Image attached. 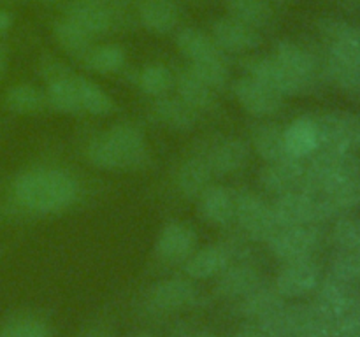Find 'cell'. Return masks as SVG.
<instances>
[{"label":"cell","instance_id":"e0dca14e","mask_svg":"<svg viewBox=\"0 0 360 337\" xmlns=\"http://www.w3.org/2000/svg\"><path fill=\"white\" fill-rule=\"evenodd\" d=\"M199 214L213 225H227L236 218V195L224 186H207L199 195Z\"/></svg>","mask_w":360,"mask_h":337},{"label":"cell","instance_id":"7402d4cb","mask_svg":"<svg viewBox=\"0 0 360 337\" xmlns=\"http://www.w3.org/2000/svg\"><path fill=\"white\" fill-rule=\"evenodd\" d=\"M139 20L153 34H169L178 23V9L167 0H141Z\"/></svg>","mask_w":360,"mask_h":337},{"label":"cell","instance_id":"4dcf8cb0","mask_svg":"<svg viewBox=\"0 0 360 337\" xmlns=\"http://www.w3.org/2000/svg\"><path fill=\"white\" fill-rule=\"evenodd\" d=\"M84 65L97 74H112L125 63V53L116 44H102L90 48L83 55Z\"/></svg>","mask_w":360,"mask_h":337},{"label":"cell","instance_id":"4fadbf2b","mask_svg":"<svg viewBox=\"0 0 360 337\" xmlns=\"http://www.w3.org/2000/svg\"><path fill=\"white\" fill-rule=\"evenodd\" d=\"M195 242V232L188 225L172 221V223H167L162 228L155 251H157L158 258H162L164 262L178 263L192 255Z\"/></svg>","mask_w":360,"mask_h":337},{"label":"cell","instance_id":"ffe728a7","mask_svg":"<svg viewBox=\"0 0 360 337\" xmlns=\"http://www.w3.org/2000/svg\"><path fill=\"white\" fill-rule=\"evenodd\" d=\"M283 136L290 157L304 160L319 150V130L313 118H297L283 130Z\"/></svg>","mask_w":360,"mask_h":337},{"label":"cell","instance_id":"f1b7e54d","mask_svg":"<svg viewBox=\"0 0 360 337\" xmlns=\"http://www.w3.org/2000/svg\"><path fill=\"white\" fill-rule=\"evenodd\" d=\"M53 32H55V39L60 48L65 49L67 53H72V55L83 56L90 49L91 39H94V35L88 34L81 25H77L76 21L67 16L56 21Z\"/></svg>","mask_w":360,"mask_h":337},{"label":"cell","instance_id":"f5cc1de1","mask_svg":"<svg viewBox=\"0 0 360 337\" xmlns=\"http://www.w3.org/2000/svg\"><path fill=\"white\" fill-rule=\"evenodd\" d=\"M280 2H285V0H280Z\"/></svg>","mask_w":360,"mask_h":337},{"label":"cell","instance_id":"b9f144b4","mask_svg":"<svg viewBox=\"0 0 360 337\" xmlns=\"http://www.w3.org/2000/svg\"><path fill=\"white\" fill-rule=\"evenodd\" d=\"M0 332L6 337H51V330L39 319H20L9 323Z\"/></svg>","mask_w":360,"mask_h":337},{"label":"cell","instance_id":"8fae6325","mask_svg":"<svg viewBox=\"0 0 360 337\" xmlns=\"http://www.w3.org/2000/svg\"><path fill=\"white\" fill-rule=\"evenodd\" d=\"M234 93L243 109L252 116L273 114L283 104V95L252 76L239 79L234 86Z\"/></svg>","mask_w":360,"mask_h":337},{"label":"cell","instance_id":"7dc6e473","mask_svg":"<svg viewBox=\"0 0 360 337\" xmlns=\"http://www.w3.org/2000/svg\"><path fill=\"white\" fill-rule=\"evenodd\" d=\"M193 337H217L214 333H210V332H200V333H195Z\"/></svg>","mask_w":360,"mask_h":337},{"label":"cell","instance_id":"5b68a950","mask_svg":"<svg viewBox=\"0 0 360 337\" xmlns=\"http://www.w3.org/2000/svg\"><path fill=\"white\" fill-rule=\"evenodd\" d=\"M319 230L315 225H295L280 227L276 234L267 241L271 251L285 262L309 258L313 249L319 244Z\"/></svg>","mask_w":360,"mask_h":337},{"label":"cell","instance_id":"f907efd6","mask_svg":"<svg viewBox=\"0 0 360 337\" xmlns=\"http://www.w3.org/2000/svg\"><path fill=\"white\" fill-rule=\"evenodd\" d=\"M41 2H51V0H41Z\"/></svg>","mask_w":360,"mask_h":337},{"label":"cell","instance_id":"bcb514c9","mask_svg":"<svg viewBox=\"0 0 360 337\" xmlns=\"http://www.w3.org/2000/svg\"><path fill=\"white\" fill-rule=\"evenodd\" d=\"M4 74H6V56H4V49L0 48V81H2Z\"/></svg>","mask_w":360,"mask_h":337},{"label":"cell","instance_id":"ba28073f","mask_svg":"<svg viewBox=\"0 0 360 337\" xmlns=\"http://www.w3.org/2000/svg\"><path fill=\"white\" fill-rule=\"evenodd\" d=\"M65 13L67 18L81 25L94 37L111 30L118 16L111 0H76L67 7Z\"/></svg>","mask_w":360,"mask_h":337},{"label":"cell","instance_id":"816d5d0a","mask_svg":"<svg viewBox=\"0 0 360 337\" xmlns=\"http://www.w3.org/2000/svg\"><path fill=\"white\" fill-rule=\"evenodd\" d=\"M167 2H174L176 4V0H167Z\"/></svg>","mask_w":360,"mask_h":337},{"label":"cell","instance_id":"277c9868","mask_svg":"<svg viewBox=\"0 0 360 337\" xmlns=\"http://www.w3.org/2000/svg\"><path fill=\"white\" fill-rule=\"evenodd\" d=\"M273 213L280 227L315 225L316 221L329 218L319 197H313L301 190L280 195L273 206Z\"/></svg>","mask_w":360,"mask_h":337},{"label":"cell","instance_id":"44dd1931","mask_svg":"<svg viewBox=\"0 0 360 337\" xmlns=\"http://www.w3.org/2000/svg\"><path fill=\"white\" fill-rule=\"evenodd\" d=\"M248 157L250 151L245 140L227 139L211 150V153L207 154V161H210L213 172L232 174V172H238L245 167Z\"/></svg>","mask_w":360,"mask_h":337},{"label":"cell","instance_id":"ab89813d","mask_svg":"<svg viewBox=\"0 0 360 337\" xmlns=\"http://www.w3.org/2000/svg\"><path fill=\"white\" fill-rule=\"evenodd\" d=\"M330 276L347 284L360 281V251H343L341 249L330 267Z\"/></svg>","mask_w":360,"mask_h":337},{"label":"cell","instance_id":"f6af8a7d","mask_svg":"<svg viewBox=\"0 0 360 337\" xmlns=\"http://www.w3.org/2000/svg\"><path fill=\"white\" fill-rule=\"evenodd\" d=\"M11 25H13V16H11V13L0 9V34H6L11 28Z\"/></svg>","mask_w":360,"mask_h":337},{"label":"cell","instance_id":"cb8c5ba5","mask_svg":"<svg viewBox=\"0 0 360 337\" xmlns=\"http://www.w3.org/2000/svg\"><path fill=\"white\" fill-rule=\"evenodd\" d=\"M283 304L285 297L278 291L276 286H267V284L260 283L255 290L241 298V312L248 318L260 322Z\"/></svg>","mask_w":360,"mask_h":337},{"label":"cell","instance_id":"ee69618b","mask_svg":"<svg viewBox=\"0 0 360 337\" xmlns=\"http://www.w3.org/2000/svg\"><path fill=\"white\" fill-rule=\"evenodd\" d=\"M234 337H269L259 325H248L239 330Z\"/></svg>","mask_w":360,"mask_h":337},{"label":"cell","instance_id":"9c48e42d","mask_svg":"<svg viewBox=\"0 0 360 337\" xmlns=\"http://www.w3.org/2000/svg\"><path fill=\"white\" fill-rule=\"evenodd\" d=\"M320 284V269L311 258L294 260L278 274L274 286L285 298H297L311 293Z\"/></svg>","mask_w":360,"mask_h":337},{"label":"cell","instance_id":"d590c367","mask_svg":"<svg viewBox=\"0 0 360 337\" xmlns=\"http://www.w3.org/2000/svg\"><path fill=\"white\" fill-rule=\"evenodd\" d=\"M77 84H79L81 111H86L90 114H108V112H111L112 100L97 84L84 79V77H77Z\"/></svg>","mask_w":360,"mask_h":337},{"label":"cell","instance_id":"74e56055","mask_svg":"<svg viewBox=\"0 0 360 337\" xmlns=\"http://www.w3.org/2000/svg\"><path fill=\"white\" fill-rule=\"evenodd\" d=\"M330 79L336 83L338 88L348 91V93H359L360 91V67L354 63L343 62L329 56V67H327Z\"/></svg>","mask_w":360,"mask_h":337},{"label":"cell","instance_id":"ac0fdd59","mask_svg":"<svg viewBox=\"0 0 360 337\" xmlns=\"http://www.w3.org/2000/svg\"><path fill=\"white\" fill-rule=\"evenodd\" d=\"M231 253L227 246H207L202 248L200 251L192 253L186 258L185 263V272L188 274L192 279H207L221 270L227 265H231Z\"/></svg>","mask_w":360,"mask_h":337},{"label":"cell","instance_id":"484cf974","mask_svg":"<svg viewBox=\"0 0 360 337\" xmlns=\"http://www.w3.org/2000/svg\"><path fill=\"white\" fill-rule=\"evenodd\" d=\"M274 58H276L281 65L287 67L290 72H294L299 79L304 81L306 84L311 83L313 76H315L316 63L315 58H313L306 49H302L301 46L288 41L280 42L276 48V53H274Z\"/></svg>","mask_w":360,"mask_h":337},{"label":"cell","instance_id":"836d02e7","mask_svg":"<svg viewBox=\"0 0 360 337\" xmlns=\"http://www.w3.org/2000/svg\"><path fill=\"white\" fill-rule=\"evenodd\" d=\"M178 95L185 104L193 109H204L213 102V90L190 70H185L178 76Z\"/></svg>","mask_w":360,"mask_h":337},{"label":"cell","instance_id":"d6986e66","mask_svg":"<svg viewBox=\"0 0 360 337\" xmlns=\"http://www.w3.org/2000/svg\"><path fill=\"white\" fill-rule=\"evenodd\" d=\"M323 30L330 41L329 56L360 67V28L341 21H329Z\"/></svg>","mask_w":360,"mask_h":337},{"label":"cell","instance_id":"e575fe53","mask_svg":"<svg viewBox=\"0 0 360 337\" xmlns=\"http://www.w3.org/2000/svg\"><path fill=\"white\" fill-rule=\"evenodd\" d=\"M227 9L234 20L253 28L266 25L271 18V7L267 0H227Z\"/></svg>","mask_w":360,"mask_h":337},{"label":"cell","instance_id":"d4e9b609","mask_svg":"<svg viewBox=\"0 0 360 337\" xmlns=\"http://www.w3.org/2000/svg\"><path fill=\"white\" fill-rule=\"evenodd\" d=\"M213 168L207 157H193L181 165L178 174V186L185 197H199L210 186Z\"/></svg>","mask_w":360,"mask_h":337},{"label":"cell","instance_id":"f35d334b","mask_svg":"<svg viewBox=\"0 0 360 337\" xmlns=\"http://www.w3.org/2000/svg\"><path fill=\"white\" fill-rule=\"evenodd\" d=\"M139 86L144 93L151 95V97H160V95H165L171 90L172 76L167 67L148 65L141 72Z\"/></svg>","mask_w":360,"mask_h":337},{"label":"cell","instance_id":"f546056e","mask_svg":"<svg viewBox=\"0 0 360 337\" xmlns=\"http://www.w3.org/2000/svg\"><path fill=\"white\" fill-rule=\"evenodd\" d=\"M253 146L255 151L266 161H276L290 157L285 146L283 130L278 125H262L253 133Z\"/></svg>","mask_w":360,"mask_h":337},{"label":"cell","instance_id":"30bf717a","mask_svg":"<svg viewBox=\"0 0 360 337\" xmlns=\"http://www.w3.org/2000/svg\"><path fill=\"white\" fill-rule=\"evenodd\" d=\"M306 164L302 158L287 157L276 161H267L266 167L260 171V183L271 193L299 192L304 179Z\"/></svg>","mask_w":360,"mask_h":337},{"label":"cell","instance_id":"8992f818","mask_svg":"<svg viewBox=\"0 0 360 337\" xmlns=\"http://www.w3.org/2000/svg\"><path fill=\"white\" fill-rule=\"evenodd\" d=\"M316 288H319V291H316V298L311 305L316 315L320 316V319L329 326L336 323L341 316L347 315L360 300L352 291V284L343 283L333 276Z\"/></svg>","mask_w":360,"mask_h":337},{"label":"cell","instance_id":"5bb4252c","mask_svg":"<svg viewBox=\"0 0 360 337\" xmlns=\"http://www.w3.org/2000/svg\"><path fill=\"white\" fill-rule=\"evenodd\" d=\"M250 76L273 88L280 95H297L308 86L304 81L299 79L287 67L281 65L274 56L273 58H262L253 62L250 65Z\"/></svg>","mask_w":360,"mask_h":337},{"label":"cell","instance_id":"52a82bcc","mask_svg":"<svg viewBox=\"0 0 360 337\" xmlns=\"http://www.w3.org/2000/svg\"><path fill=\"white\" fill-rule=\"evenodd\" d=\"M320 316L313 309V305H287L271 312L264 319L257 322V325L269 337H297L302 330L308 329Z\"/></svg>","mask_w":360,"mask_h":337},{"label":"cell","instance_id":"60d3db41","mask_svg":"<svg viewBox=\"0 0 360 337\" xmlns=\"http://www.w3.org/2000/svg\"><path fill=\"white\" fill-rule=\"evenodd\" d=\"M333 239L343 251H360V220L341 218L334 225Z\"/></svg>","mask_w":360,"mask_h":337},{"label":"cell","instance_id":"83f0119b","mask_svg":"<svg viewBox=\"0 0 360 337\" xmlns=\"http://www.w3.org/2000/svg\"><path fill=\"white\" fill-rule=\"evenodd\" d=\"M178 48L192 62L207 58H221V49L213 37L195 28H185L178 34Z\"/></svg>","mask_w":360,"mask_h":337},{"label":"cell","instance_id":"6da1fadb","mask_svg":"<svg viewBox=\"0 0 360 337\" xmlns=\"http://www.w3.org/2000/svg\"><path fill=\"white\" fill-rule=\"evenodd\" d=\"M13 195L21 207L35 213H56L74 202L77 185L56 168H32L16 178Z\"/></svg>","mask_w":360,"mask_h":337},{"label":"cell","instance_id":"681fc988","mask_svg":"<svg viewBox=\"0 0 360 337\" xmlns=\"http://www.w3.org/2000/svg\"><path fill=\"white\" fill-rule=\"evenodd\" d=\"M88 337H108V336H101V333H94V336H88Z\"/></svg>","mask_w":360,"mask_h":337},{"label":"cell","instance_id":"7c38bea8","mask_svg":"<svg viewBox=\"0 0 360 337\" xmlns=\"http://www.w3.org/2000/svg\"><path fill=\"white\" fill-rule=\"evenodd\" d=\"M195 286L183 277L158 281L148 293V305L153 311L171 312L186 308L195 300Z\"/></svg>","mask_w":360,"mask_h":337},{"label":"cell","instance_id":"3957f363","mask_svg":"<svg viewBox=\"0 0 360 337\" xmlns=\"http://www.w3.org/2000/svg\"><path fill=\"white\" fill-rule=\"evenodd\" d=\"M236 218L243 230L257 241H269L280 228L273 207L253 193L236 195Z\"/></svg>","mask_w":360,"mask_h":337},{"label":"cell","instance_id":"db71d44e","mask_svg":"<svg viewBox=\"0 0 360 337\" xmlns=\"http://www.w3.org/2000/svg\"><path fill=\"white\" fill-rule=\"evenodd\" d=\"M357 2H359V4H360V0H357Z\"/></svg>","mask_w":360,"mask_h":337},{"label":"cell","instance_id":"1f68e13d","mask_svg":"<svg viewBox=\"0 0 360 337\" xmlns=\"http://www.w3.org/2000/svg\"><path fill=\"white\" fill-rule=\"evenodd\" d=\"M4 104L14 114H32V112H37L42 107L44 95L34 84L21 83L7 90Z\"/></svg>","mask_w":360,"mask_h":337},{"label":"cell","instance_id":"7bdbcfd3","mask_svg":"<svg viewBox=\"0 0 360 337\" xmlns=\"http://www.w3.org/2000/svg\"><path fill=\"white\" fill-rule=\"evenodd\" d=\"M297 337H330V329L327 323H323L322 319H319V322L309 325L306 330H302Z\"/></svg>","mask_w":360,"mask_h":337},{"label":"cell","instance_id":"4316f807","mask_svg":"<svg viewBox=\"0 0 360 337\" xmlns=\"http://www.w3.org/2000/svg\"><path fill=\"white\" fill-rule=\"evenodd\" d=\"M46 98L53 109L60 112H79V84L77 77L72 74H65L56 79L49 81Z\"/></svg>","mask_w":360,"mask_h":337},{"label":"cell","instance_id":"c3c4849f","mask_svg":"<svg viewBox=\"0 0 360 337\" xmlns=\"http://www.w3.org/2000/svg\"><path fill=\"white\" fill-rule=\"evenodd\" d=\"M132 337H151V336H148V333H137V336H132Z\"/></svg>","mask_w":360,"mask_h":337},{"label":"cell","instance_id":"603a6c76","mask_svg":"<svg viewBox=\"0 0 360 337\" xmlns=\"http://www.w3.org/2000/svg\"><path fill=\"white\" fill-rule=\"evenodd\" d=\"M319 199L326 209L327 216L357 207L360 204V174L336 183L326 193L319 195Z\"/></svg>","mask_w":360,"mask_h":337},{"label":"cell","instance_id":"2e32d148","mask_svg":"<svg viewBox=\"0 0 360 337\" xmlns=\"http://www.w3.org/2000/svg\"><path fill=\"white\" fill-rule=\"evenodd\" d=\"M217 291L225 298H239L255 290L260 283L259 270L246 263H238V265H227L220 274H218Z\"/></svg>","mask_w":360,"mask_h":337},{"label":"cell","instance_id":"d6a6232c","mask_svg":"<svg viewBox=\"0 0 360 337\" xmlns=\"http://www.w3.org/2000/svg\"><path fill=\"white\" fill-rule=\"evenodd\" d=\"M155 112L165 125L172 128H190L195 123V109L181 98H160L155 104Z\"/></svg>","mask_w":360,"mask_h":337},{"label":"cell","instance_id":"8d00e7d4","mask_svg":"<svg viewBox=\"0 0 360 337\" xmlns=\"http://www.w3.org/2000/svg\"><path fill=\"white\" fill-rule=\"evenodd\" d=\"M190 72L195 77H199L204 84L214 90V88H221L227 83V67H225L224 58H207V60H197L190 65Z\"/></svg>","mask_w":360,"mask_h":337},{"label":"cell","instance_id":"9a60e30c","mask_svg":"<svg viewBox=\"0 0 360 337\" xmlns=\"http://www.w3.org/2000/svg\"><path fill=\"white\" fill-rule=\"evenodd\" d=\"M213 39L220 49L227 51H248L260 44V35L250 25L229 18L213 25Z\"/></svg>","mask_w":360,"mask_h":337},{"label":"cell","instance_id":"7a4b0ae2","mask_svg":"<svg viewBox=\"0 0 360 337\" xmlns=\"http://www.w3.org/2000/svg\"><path fill=\"white\" fill-rule=\"evenodd\" d=\"M88 160L105 171L139 168L148 161V147L141 130L116 125L88 144Z\"/></svg>","mask_w":360,"mask_h":337}]
</instances>
